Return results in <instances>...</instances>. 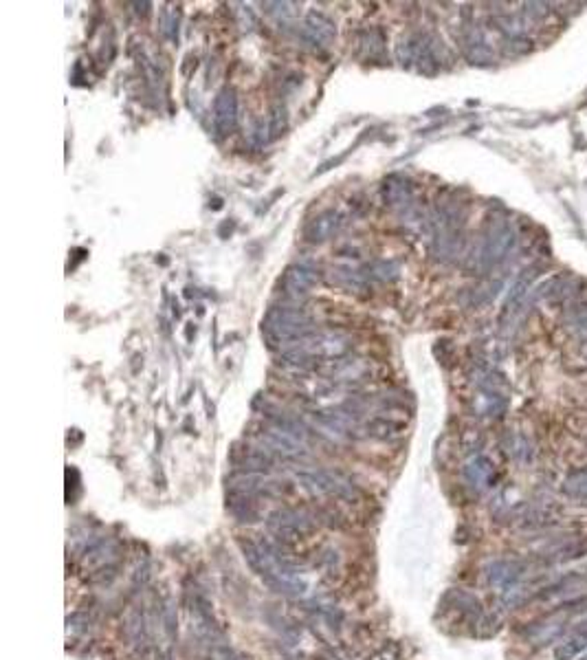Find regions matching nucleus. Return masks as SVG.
I'll use <instances>...</instances> for the list:
<instances>
[{
    "label": "nucleus",
    "instance_id": "16",
    "mask_svg": "<svg viewBox=\"0 0 587 660\" xmlns=\"http://www.w3.org/2000/svg\"><path fill=\"white\" fill-rule=\"evenodd\" d=\"M381 196H383V203L389 207H403V209L412 207L414 185L407 176L389 174L381 185Z\"/></svg>",
    "mask_w": 587,
    "mask_h": 660
},
{
    "label": "nucleus",
    "instance_id": "12",
    "mask_svg": "<svg viewBox=\"0 0 587 660\" xmlns=\"http://www.w3.org/2000/svg\"><path fill=\"white\" fill-rule=\"evenodd\" d=\"M299 36L308 46L325 48V46H330V42L337 38V27L328 15H323L319 11H311L302 22Z\"/></svg>",
    "mask_w": 587,
    "mask_h": 660
},
{
    "label": "nucleus",
    "instance_id": "35",
    "mask_svg": "<svg viewBox=\"0 0 587 660\" xmlns=\"http://www.w3.org/2000/svg\"><path fill=\"white\" fill-rule=\"evenodd\" d=\"M238 15H240V27H242L244 31H251V29L255 27V15H253L251 7H244V5H240Z\"/></svg>",
    "mask_w": 587,
    "mask_h": 660
},
{
    "label": "nucleus",
    "instance_id": "26",
    "mask_svg": "<svg viewBox=\"0 0 587 660\" xmlns=\"http://www.w3.org/2000/svg\"><path fill=\"white\" fill-rule=\"evenodd\" d=\"M358 46H361V51L365 53L367 60H381L385 55V36H383V31L377 29V27L363 31L361 36H358Z\"/></svg>",
    "mask_w": 587,
    "mask_h": 660
},
{
    "label": "nucleus",
    "instance_id": "17",
    "mask_svg": "<svg viewBox=\"0 0 587 660\" xmlns=\"http://www.w3.org/2000/svg\"><path fill=\"white\" fill-rule=\"evenodd\" d=\"M328 279H330V284L344 289L348 293H354V295H363L370 289L367 275L363 271L348 267V264H339V267H332L328 271Z\"/></svg>",
    "mask_w": 587,
    "mask_h": 660
},
{
    "label": "nucleus",
    "instance_id": "15",
    "mask_svg": "<svg viewBox=\"0 0 587 660\" xmlns=\"http://www.w3.org/2000/svg\"><path fill=\"white\" fill-rule=\"evenodd\" d=\"M344 227V216L337 209H325L317 216H313L304 227V238L313 244H321L325 240H330L337 231Z\"/></svg>",
    "mask_w": 587,
    "mask_h": 660
},
{
    "label": "nucleus",
    "instance_id": "6",
    "mask_svg": "<svg viewBox=\"0 0 587 660\" xmlns=\"http://www.w3.org/2000/svg\"><path fill=\"white\" fill-rule=\"evenodd\" d=\"M269 533L282 543L295 541L315 531V517L304 508H280L266 520Z\"/></svg>",
    "mask_w": 587,
    "mask_h": 660
},
{
    "label": "nucleus",
    "instance_id": "34",
    "mask_svg": "<svg viewBox=\"0 0 587 660\" xmlns=\"http://www.w3.org/2000/svg\"><path fill=\"white\" fill-rule=\"evenodd\" d=\"M69 634H86L90 630V619L86 614H73L69 616Z\"/></svg>",
    "mask_w": 587,
    "mask_h": 660
},
{
    "label": "nucleus",
    "instance_id": "39",
    "mask_svg": "<svg viewBox=\"0 0 587 660\" xmlns=\"http://www.w3.org/2000/svg\"><path fill=\"white\" fill-rule=\"evenodd\" d=\"M583 660H587V654H585V658H583Z\"/></svg>",
    "mask_w": 587,
    "mask_h": 660
},
{
    "label": "nucleus",
    "instance_id": "25",
    "mask_svg": "<svg viewBox=\"0 0 587 660\" xmlns=\"http://www.w3.org/2000/svg\"><path fill=\"white\" fill-rule=\"evenodd\" d=\"M506 405H508V401L504 394L480 392L475 411H478V416H484V418H499L504 411H506Z\"/></svg>",
    "mask_w": 587,
    "mask_h": 660
},
{
    "label": "nucleus",
    "instance_id": "8",
    "mask_svg": "<svg viewBox=\"0 0 587 660\" xmlns=\"http://www.w3.org/2000/svg\"><path fill=\"white\" fill-rule=\"evenodd\" d=\"M569 612H572L569 607H557V612L530 623L524 630V638L534 647H546L554 640H561L569 630Z\"/></svg>",
    "mask_w": 587,
    "mask_h": 660
},
{
    "label": "nucleus",
    "instance_id": "1",
    "mask_svg": "<svg viewBox=\"0 0 587 660\" xmlns=\"http://www.w3.org/2000/svg\"><path fill=\"white\" fill-rule=\"evenodd\" d=\"M262 333L271 348H288L290 343L315 333L313 317L295 304L273 306L262 322Z\"/></svg>",
    "mask_w": 587,
    "mask_h": 660
},
{
    "label": "nucleus",
    "instance_id": "31",
    "mask_svg": "<svg viewBox=\"0 0 587 660\" xmlns=\"http://www.w3.org/2000/svg\"><path fill=\"white\" fill-rule=\"evenodd\" d=\"M264 7L271 18L277 20V25H286L292 20V15H295V9H292L295 5L292 3H264Z\"/></svg>",
    "mask_w": 587,
    "mask_h": 660
},
{
    "label": "nucleus",
    "instance_id": "19",
    "mask_svg": "<svg viewBox=\"0 0 587 660\" xmlns=\"http://www.w3.org/2000/svg\"><path fill=\"white\" fill-rule=\"evenodd\" d=\"M462 473H464V480L473 489L482 491L486 487H491L493 477H495V467H493V462L488 460L486 456H473L464 465Z\"/></svg>",
    "mask_w": 587,
    "mask_h": 660
},
{
    "label": "nucleus",
    "instance_id": "20",
    "mask_svg": "<svg viewBox=\"0 0 587 660\" xmlns=\"http://www.w3.org/2000/svg\"><path fill=\"white\" fill-rule=\"evenodd\" d=\"M585 649H587V619L561 638L559 645L554 647V658L557 660H574Z\"/></svg>",
    "mask_w": 587,
    "mask_h": 660
},
{
    "label": "nucleus",
    "instance_id": "3",
    "mask_svg": "<svg viewBox=\"0 0 587 660\" xmlns=\"http://www.w3.org/2000/svg\"><path fill=\"white\" fill-rule=\"evenodd\" d=\"M297 482L315 495H335L339 500L346 502H356L361 498V491L350 480L348 475L339 471H328V469H297L295 471Z\"/></svg>",
    "mask_w": 587,
    "mask_h": 660
},
{
    "label": "nucleus",
    "instance_id": "29",
    "mask_svg": "<svg viewBox=\"0 0 587 660\" xmlns=\"http://www.w3.org/2000/svg\"><path fill=\"white\" fill-rule=\"evenodd\" d=\"M508 454H511L517 462H521V465H528V462L534 458V451H532L530 440H528L526 436H521V434L508 436Z\"/></svg>",
    "mask_w": 587,
    "mask_h": 660
},
{
    "label": "nucleus",
    "instance_id": "27",
    "mask_svg": "<svg viewBox=\"0 0 587 660\" xmlns=\"http://www.w3.org/2000/svg\"><path fill=\"white\" fill-rule=\"evenodd\" d=\"M561 491L567 495V498L585 500L587 498V467L567 473L563 484H561Z\"/></svg>",
    "mask_w": 587,
    "mask_h": 660
},
{
    "label": "nucleus",
    "instance_id": "11",
    "mask_svg": "<svg viewBox=\"0 0 587 660\" xmlns=\"http://www.w3.org/2000/svg\"><path fill=\"white\" fill-rule=\"evenodd\" d=\"M317 282V273L308 264H292L288 267L280 279V293L286 297L288 302H299L311 293L313 284Z\"/></svg>",
    "mask_w": 587,
    "mask_h": 660
},
{
    "label": "nucleus",
    "instance_id": "36",
    "mask_svg": "<svg viewBox=\"0 0 587 660\" xmlns=\"http://www.w3.org/2000/svg\"><path fill=\"white\" fill-rule=\"evenodd\" d=\"M544 7H548V5H544V3H528L526 5V13L530 15V18L539 20V18H544V15L548 13V9H544Z\"/></svg>",
    "mask_w": 587,
    "mask_h": 660
},
{
    "label": "nucleus",
    "instance_id": "9",
    "mask_svg": "<svg viewBox=\"0 0 587 660\" xmlns=\"http://www.w3.org/2000/svg\"><path fill=\"white\" fill-rule=\"evenodd\" d=\"M255 438L264 444V449L271 454H277L282 458H302L306 456V442H302L299 438L290 436L284 429L275 427V425H266L259 427L255 432Z\"/></svg>",
    "mask_w": 587,
    "mask_h": 660
},
{
    "label": "nucleus",
    "instance_id": "10",
    "mask_svg": "<svg viewBox=\"0 0 587 660\" xmlns=\"http://www.w3.org/2000/svg\"><path fill=\"white\" fill-rule=\"evenodd\" d=\"M528 566L521 559H495L493 564H488L484 574L486 583L495 590H508L517 583L524 581Z\"/></svg>",
    "mask_w": 587,
    "mask_h": 660
},
{
    "label": "nucleus",
    "instance_id": "21",
    "mask_svg": "<svg viewBox=\"0 0 587 660\" xmlns=\"http://www.w3.org/2000/svg\"><path fill=\"white\" fill-rule=\"evenodd\" d=\"M123 634L128 638V642L139 652L148 649L150 642V632H148V619L141 612V609H133L123 623Z\"/></svg>",
    "mask_w": 587,
    "mask_h": 660
},
{
    "label": "nucleus",
    "instance_id": "37",
    "mask_svg": "<svg viewBox=\"0 0 587 660\" xmlns=\"http://www.w3.org/2000/svg\"><path fill=\"white\" fill-rule=\"evenodd\" d=\"M133 7H137V13L145 15V13H148V9H150V3H135Z\"/></svg>",
    "mask_w": 587,
    "mask_h": 660
},
{
    "label": "nucleus",
    "instance_id": "13",
    "mask_svg": "<svg viewBox=\"0 0 587 660\" xmlns=\"http://www.w3.org/2000/svg\"><path fill=\"white\" fill-rule=\"evenodd\" d=\"M238 126V95L234 88H222L214 99V128L218 137H229Z\"/></svg>",
    "mask_w": 587,
    "mask_h": 660
},
{
    "label": "nucleus",
    "instance_id": "7",
    "mask_svg": "<svg viewBox=\"0 0 587 660\" xmlns=\"http://www.w3.org/2000/svg\"><path fill=\"white\" fill-rule=\"evenodd\" d=\"M587 597V576L585 574H569L563 576V579L554 581L552 586L541 588L534 594V601H554L561 603V607H569L574 609L576 605L585 603Z\"/></svg>",
    "mask_w": 587,
    "mask_h": 660
},
{
    "label": "nucleus",
    "instance_id": "33",
    "mask_svg": "<svg viewBox=\"0 0 587 660\" xmlns=\"http://www.w3.org/2000/svg\"><path fill=\"white\" fill-rule=\"evenodd\" d=\"M161 621H163V630H166V634L170 638H174L176 636V609L172 603H166V607H163Z\"/></svg>",
    "mask_w": 587,
    "mask_h": 660
},
{
    "label": "nucleus",
    "instance_id": "4",
    "mask_svg": "<svg viewBox=\"0 0 587 660\" xmlns=\"http://www.w3.org/2000/svg\"><path fill=\"white\" fill-rule=\"evenodd\" d=\"M515 242H517V234L513 225L506 218H493L478 251V269L480 271L495 269L497 264H501L508 258Z\"/></svg>",
    "mask_w": 587,
    "mask_h": 660
},
{
    "label": "nucleus",
    "instance_id": "22",
    "mask_svg": "<svg viewBox=\"0 0 587 660\" xmlns=\"http://www.w3.org/2000/svg\"><path fill=\"white\" fill-rule=\"evenodd\" d=\"M363 432H365V436L377 438V440H396L407 432V425L403 421H396V418L372 416L370 421L363 423Z\"/></svg>",
    "mask_w": 587,
    "mask_h": 660
},
{
    "label": "nucleus",
    "instance_id": "18",
    "mask_svg": "<svg viewBox=\"0 0 587 660\" xmlns=\"http://www.w3.org/2000/svg\"><path fill=\"white\" fill-rule=\"evenodd\" d=\"M234 465L238 467V471H251V473H266L273 467V456L266 449H257V447H244L238 449L234 456Z\"/></svg>",
    "mask_w": 587,
    "mask_h": 660
},
{
    "label": "nucleus",
    "instance_id": "32",
    "mask_svg": "<svg viewBox=\"0 0 587 660\" xmlns=\"http://www.w3.org/2000/svg\"><path fill=\"white\" fill-rule=\"evenodd\" d=\"M288 128V114L284 106H277L271 114V124H269V132L271 139H277L280 135H284V130Z\"/></svg>",
    "mask_w": 587,
    "mask_h": 660
},
{
    "label": "nucleus",
    "instance_id": "14",
    "mask_svg": "<svg viewBox=\"0 0 587 660\" xmlns=\"http://www.w3.org/2000/svg\"><path fill=\"white\" fill-rule=\"evenodd\" d=\"M541 271H544L541 264H532V267H528L526 271H521V275L517 277V282L511 289V295H508L506 304H504L501 324H506L508 319H515V315L521 310V306H524L526 297H528V293L532 289V282L541 275Z\"/></svg>",
    "mask_w": 587,
    "mask_h": 660
},
{
    "label": "nucleus",
    "instance_id": "23",
    "mask_svg": "<svg viewBox=\"0 0 587 660\" xmlns=\"http://www.w3.org/2000/svg\"><path fill=\"white\" fill-rule=\"evenodd\" d=\"M119 555V546L115 539H97L86 548V564L95 566L97 570L106 566H115V559Z\"/></svg>",
    "mask_w": 587,
    "mask_h": 660
},
{
    "label": "nucleus",
    "instance_id": "38",
    "mask_svg": "<svg viewBox=\"0 0 587 660\" xmlns=\"http://www.w3.org/2000/svg\"><path fill=\"white\" fill-rule=\"evenodd\" d=\"M154 660H170V652H168V654H158Z\"/></svg>",
    "mask_w": 587,
    "mask_h": 660
},
{
    "label": "nucleus",
    "instance_id": "5",
    "mask_svg": "<svg viewBox=\"0 0 587 660\" xmlns=\"http://www.w3.org/2000/svg\"><path fill=\"white\" fill-rule=\"evenodd\" d=\"M398 60L403 66H416L420 73L433 75L440 69L438 42L427 33H414L398 44Z\"/></svg>",
    "mask_w": 587,
    "mask_h": 660
},
{
    "label": "nucleus",
    "instance_id": "24",
    "mask_svg": "<svg viewBox=\"0 0 587 660\" xmlns=\"http://www.w3.org/2000/svg\"><path fill=\"white\" fill-rule=\"evenodd\" d=\"M565 326L579 341L587 343V302H572L565 312Z\"/></svg>",
    "mask_w": 587,
    "mask_h": 660
},
{
    "label": "nucleus",
    "instance_id": "2",
    "mask_svg": "<svg viewBox=\"0 0 587 660\" xmlns=\"http://www.w3.org/2000/svg\"><path fill=\"white\" fill-rule=\"evenodd\" d=\"M464 244V231L460 211L445 207L438 213V220H433V238H431V256L438 262H453L462 253Z\"/></svg>",
    "mask_w": 587,
    "mask_h": 660
},
{
    "label": "nucleus",
    "instance_id": "28",
    "mask_svg": "<svg viewBox=\"0 0 587 660\" xmlns=\"http://www.w3.org/2000/svg\"><path fill=\"white\" fill-rule=\"evenodd\" d=\"M367 279H379V282H391L398 277V264L391 260H374L363 269Z\"/></svg>",
    "mask_w": 587,
    "mask_h": 660
},
{
    "label": "nucleus",
    "instance_id": "30",
    "mask_svg": "<svg viewBox=\"0 0 587 660\" xmlns=\"http://www.w3.org/2000/svg\"><path fill=\"white\" fill-rule=\"evenodd\" d=\"M466 58L471 64H491L493 62V51L486 46V42L473 38L466 42Z\"/></svg>",
    "mask_w": 587,
    "mask_h": 660
}]
</instances>
